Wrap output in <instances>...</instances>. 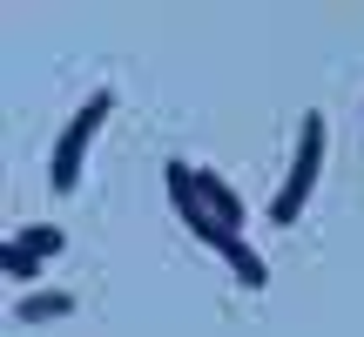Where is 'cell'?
I'll return each mask as SVG.
<instances>
[{
  "label": "cell",
  "mask_w": 364,
  "mask_h": 337,
  "mask_svg": "<svg viewBox=\"0 0 364 337\" xmlns=\"http://www.w3.org/2000/svg\"><path fill=\"white\" fill-rule=\"evenodd\" d=\"M14 311H21L27 324H41V317H68V311H75V297H68V290H34V297H21Z\"/></svg>",
  "instance_id": "6"
},
{
  "label": "cell",
  "mask_w": 364,
  "mask_h": 337,
  "mask_svg": "<svg viewBox=\"0 0 364 337\" xmlns=\"http://www.w3.org/2000/svg\"><path fill=\"white\" fill-rule=\"evenodd\" d=\"M108 108H115V95H108V88H95L88 95V102H81L75 108V122H68V129H61V149H54V189H75V182H81V156H88V142H95V129H102V122H108Z\"/></svg>",
  "instance_id": "3"
},
{
  "label": "cell",
  "mask_w": 364,
  "mask_h": 337,
  "mask_svg": "<svg viewBox=\"0 0 364 337\" xmlns=\"http://www.w3.org/2000/svg\"><path fill=\"white\" fill-rule=\"evenodd\" d=\"M317 168H324V115H304V135H297V162H290V176H284V189H277V203H270V223H297L304 216V203H311V182H317Z\"/></svg>",
  "instance_id": "2"
},
{
  "label": "cell",
  "mask_w": 364,
  "mask_h": 337,
  "mask_svg": "<svg viewBox=\"0 0 364 337\" xmlns=\"http://www.w3.org/2000/svg\"><path fill=\"white\" fill-rule=\"evenodd\" d=\"M61 243H68L61 223H34V230H21L7 243V257H0V263H7V277H34L48 257H61Z\"/></svg>",
  "instance_id": "4"
},
{
  "label": "cell",
  "mask_w": 364,
  "mask_h": 337,
  "mask_svg": "<svg viewBox=\"0 0 364 337\" xmlns=\"http://www.w3.org/2000/svg\"><path fill=\"white\" fill-rule=\"evenodd\" d=\"M162 182H169L176 216L189 223L196 236H203V250H216V257L236 270V284H243V290H263V284H270V263H263L257 250L243 243V230H223V223L203 209V196H196V168H189V162H169V168H162Z\"/></svg>",
  "instance_id": "1"
},
{
  "label": "cell",
  "mask_w": 364,
  "mask_h": 337,
  "mask_svg": "<svg viewBox=\"0 0 364 337\" xmlns=\"http://www.w3.org/2000/svg\"><path fill=\"white\" fill-rule=\"evenodd\" d=\"M196 196H203V209L223 223V230H243V223H250V203L216 176V168H196Z\"/></svg>",
  "instance_id": "5"
}]
</instances>
